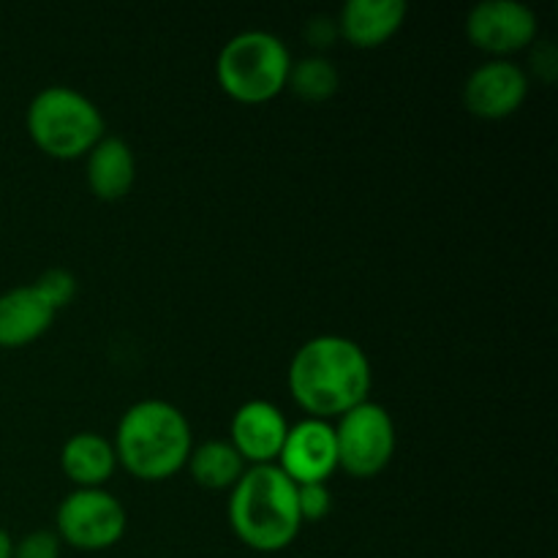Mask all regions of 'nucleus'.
I'll list each match as a JSON object with an SVG mask.
<instances>
[{"instance_id": "7", "label": "nucleus", "mask_w": 558, "mask_h": 558, "mask_svg": "<svg viewBox=\"0 0 558 558\" xmlns=\"http://www.w3.org/2000/svg\"><path fill=\"white\" fill-rule=\"evenodd\" d=\"M336 447L338 469L357 480H371L390 466L396 456V423L390 412L374 401H365L338 417Z\"/></svg>"}, {"instance_id": "1", "label": "nucleus", "mask_w": 558, "mask_h": 558, "mask_svg": "<svg viewBox=\"0 0 558 558\" xmlns=\"http://www.w3.org/2000/svg\"><path fill=\"white\" fill-rule=\"evenodd\" d=\"M374 371L365 349L343 336H316L294 352L287 371L292 401L314 420H338L368 401Z\"/></svg>"}, {"instance_id": "6", "label": "nucleus", "mask_w": 558, "mask_h": 558, "mask_svg": "<svg viewBox=\"0 0 558 558\" xmlns=\"http://www.w3.org/2000/svg\"><path fill=\"white\" fill-rule=\"evenodd\" d=\"M129 512L107 488H74L54 512V534L63 545L85 554L109 550L125 537Z\"/></svg>"}, {"instance_id": "20", "label": "nucleus", "mask_w": 558, "mask_h": 558, "mask_svg": "<svg viewBox=\"0 0 558 558\" xmlns=\"http://www.w3.org/2000/svg\"><path fill=\"white\" fill-rule=\"evenodd\" d=\"M60 539L49 529L25 534L20 543H14V556L11 558H60Z\"/></svg>"}, {"instance_id": "8", "label": "nucleus", "mask_w": 558, "mask_h": 558, "mask_svg": "<svg viewBox=\"0 0 558 558\" xmlns=\"http://www.w3.org/2000/svg\"><path fill=\"white\" fill-rule=\"evenodd\" d=\"M537 33V11L521 0H480L466 16V38L490 60H510L532 47Z\"/></svg>"}, {"instance_id": "4", "label": "nucleus", "mask_w": 558, "mask_h": 558, "mask_svg": "<svg viewBox=\"0 0 558 558\" xmlns=\"http://www.w3.org/2000/svg\"><path fill=\"white\" fill-rule=\"evenodd\" d=\"M25 129L33 145L54 161L85 158L107 136L101 109L69 85L38 90L27 104Z\"/></svg>"}, {"instance_id": "5", "label": "nucleus", "mask_w": 558, "mask_h": 558, "mask_svg": "<svg viewBox=\"0 0 558 558\" xmlns=\"http://www.w3.org/2000/svg\"><path fill=\"white\" fill-rule=\"evenodd\" d=\"M292 52L267 31H243L229 38L216 60L218 87L238 104H267L289 85Z\"/></svg>"}, {"instance_id": "2", "label": "nucleus", "mask_w": 558, "mask_h": 558, "mask_svg": "<svg viewBox=\"0 0 558 558\" xmlns=\"http://www.w3.org/2000/svg\"><path fill=\"white\" fill-rule=\"evenodd\" d=\"M112 445L118 463L131 477L163 483L185 469L194 434L189 417L174 403L147 398L125 409Z\"/></svg>"}, {"instance_id": "17", "label": "nucleus", "mask_w": 558, "mask_h": 558, "mask_svg": "<svg viewBox=\"0 0 558 558\" xmlns=\"http://www.w3.org/2000/svg\"><path fill=\"white\" fill-rule=\"evenodd\" d=\"M338 85H341V76H338L336 65L327 58L314 54V58H303L300 63H292L287 87H292L303 101L322 104L336 96Z\"/></svg>"}, {"instance_id": "18", "label": "nucleus", "mask_w": 558, "mask_h": 558, "mask_svg": "<svg viewBox=\"0 0 558 558\" xmlns=\"http://www.w3.org/2000/svg\"><path fill=\"white\" fill-rule=\"evenodd\" d=\"M33 287L54 311L65 308L76 298V278L69 270H63V267H49L47 272L38 276Z\"/></svg>"}, {"instance_id": "21", "label": "nucleus", "mask_w": 558, "mask_h": 558, "mask_svg": "<svg viewBox=\"0 0 558 558\" xmlns=\"http://www.w3.org/2000/svg\"><path fill=\"white\" fill-rule=\"evenodd\" d=\"M11 556H14V539H11V534L0 526V558H11Z\"/></svg>"}, {"instance_id": "9", "label": "nucleus", "mask_w": 558, "mask_h": 558, "mask_svg": "<svg viewBox=\"0 0 558 558\" xmlns=\"http://www.w3.org/2000/svg\"><path fill=\"white\" fill-rule=\"evenodd\" d=\"M276 466L294 485L327 483L338 472V447L332 423L305 417L289 425Z\"/></svg>"}, {"instance_id": "19", "label": "nucleus", "mask_w": 558, "mask_h": 558, "mask_svg": "<svg viewBox=\"0 0 558 558\" xmlns=\"http://www.w3.org/2000/svg\"><path fill=\"white\" fill-rule=\"evenodd\" d=\"M298 510L303 523L325 521L332 510V494L327 483L298 485Z\"/></svg>"}, {"instance_id": "13", "label": "nucleus", "mask_w": 558, "mask_h": 558, "mask_svg": "<svg viewBox=\"0 0 558 558\" xmlns=\"http://www.w3.org/2000/svg\"><path fill=\"white\" fill-rule=\"evenodd\" d=\"M58 311L36 287H14L0 294V349H20L38 341L52 327Z\"/></svg>"}, {"instance_id": "12", "label": "nucleus", "mask_w": 558, "mask_h": 558, "mask_svg": "<svg viewBox=\"0 0 558 558\" xmlns=\"http://www.w3.org/2000/svg\"><path fill=\"white\" fill-rule=\"evenodd\" d=\"M407 14L403 0H349L338 14V33L354 49H376L401 31Z\"/></svg>"}, {"instance_id": "14", "label": "nucleus", "mask_w": 558, "mask_h": 558, "mask_svg": "<svg viewBox=\"0 0 558 558\" xmlns=\"http://www.w3.org/2000/svg\"><path fill=\"white\" fill-rule=\"evenodd\" d=\"M87 189L101 202H120L129 196L136 180L134 150L120 136H104L85 156Z\"/></svg>"}, {"instance_id": "11", "label": "nucleus", "mask_w": 558, "mask_h": 558, "mask_svg": "<svg viewBox=\"0 0 558 558\" xmlns=\"http://www.w3.org/2000/svg\"><path fill=\"white\" fill-rule=\"evenodd\" d=\"M289 423L276 403L265 398L245 401L229 423V445L238 450L245 466H272L278 461Z\"/></svg>"}, {"instance_id": "3", "label": "nucleus", "mask_w": 558, "mask_h": 558, "mask_svg": "<svg viewBox=\"0 0 558 558\" xmlns=\"http://www.w3.org/2000/svg\"><path fill=\"white\" fill-rule=\"evenodd\" d=\"M229 526L245 548L256 554H281L300 537L298 485L272 463L248 466L229 490Z\"/></svg>"}, {"instance_id": "16", "label": "nucleus", "mask_w": 558, "mask_h": 558, "mask_svg": "<svg viewBox=\"0 0 558 558\" xmlns=\"http://www.w3.org/2000/svg\"><path fill=\"white\" fill-rule=\"evenodd\" d=\"M185 466L191 480L205 490H232L248 469L227 439H207L196 445Z\"/></svg>"}, {"instance_id": "10", "label": "nucleus", "mask_w": 558, "mask_h": 558, "mask_svg": "<svg viewBox=\"0 0 558 558\" xmlns=\"http://www.w3.org/2000/svg\"><path fill=\"white\" fill-rule=\"evenodd\" d=\"M529 96V74L512 60H488L463 82V107L480 120L512 118Z\"/></svg>"}, {"instance_id": "15", "label": "nucleus", "mask_w": 558, "mask_h": 558, "mask_svg": "<svg viewBox=\"0 0 558 558\" xmlns=\"http://www.w3.org/2000/svg\"><path fill=\"white\" fill-rule=\"evenodd\" d=\"M60 469L74 488H104L118 469L114 445L93 430L74 434L60 450Z\"/></svg>"}]
</instances>
